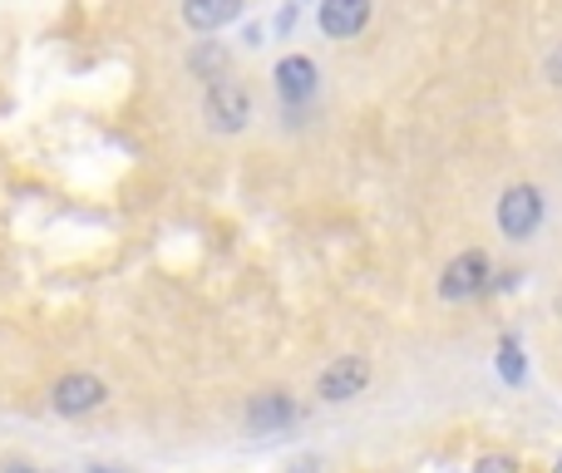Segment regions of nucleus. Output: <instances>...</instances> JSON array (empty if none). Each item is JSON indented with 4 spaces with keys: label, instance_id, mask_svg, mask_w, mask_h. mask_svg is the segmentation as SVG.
Here are the masks:
<instances>
[{
    "label": "nucleus",
    "instance_id": "10",
    "mask_svg": "<svg viewBox=\"0 0 562 473\" xmlns=\"http://www.w3.org/2000/svg\"><path fill=\"white\" fill-rule=\"evenodd\" d=\"M498 375H504V385H524V380H528V360H524L518 336L498 340Z\"/></svg>",
    "mask_w": 562,
    "mask_h": 473
},
{
    "label": "nucleus",
    "instance_id": "1",
    "mask_svg": "<svg viewBox=\"0 0 562 473\" xmlns=\"http://www.w3.org/2000/svg\"><path fill=\"white\" fill-rule=\"evenodd\" d=\"M543 227V193L533 183H518L498 198V233L508 241H528Z\"/></svg>",
    "mask_w": 562,
    "mask_h": 473
},
{
    "label": "nucleus",
    "instance_id": "11",
    "mask_svg": "<svg viewBox=\"0 0 562 473\" xmlns=\"http://www.w3.org/2000/svg\"><path fill=\"white\" fill-rule=\"evenodd\" d=\"M474 473H518V459L514 454H484L474 464Z\"/></svg>",
    "mask_w": 562,
    "mask_h": 473
},
{
    "label": "nucleus",
    "instance_id": "13",
    "mask_svg": "<svg viewBox=\"0 0 562 473\" xmlns=\"http://www.w3.org/2000/svg\"><path fill=\"white\" fill-rule=\"evenodd\" d=\"M0 473H35V469H30V464H5Z\"/></svg>",
    "mask_w": 562,
    "mask_h": 473
},
{
    "label": "nucleus",
    "instance_id": "9",
    "mask_svg": "<svg viewBox=\"0 0 562 473\" xmlns=\"http://www.w3.org/2000/svg\"><path fill=\"white\" fill-rule=\"evenodd\" d=\"M243 0H183L188 30H223L227 20H237Z\"/></svg>",
    "mask_w": 562,
    "mask_h": 473
},
{
    "label": "nucleus",
    "instance_id": "8",
    "mask_svg": "<svg viewBox=\"0 0 562 473\" xmlns=\"http://www.w3.org/2000/svg\"><path fill=\"white\" fill-rule=\"evenodd\" d=\"M321 30H326L330 40H350L366 30L370 20V0H321Z\"/></svg>",
    "mask_w": 562,
    "mask_h": 473
},
{
    "label": "nucleus",
    "instance_id": "12",
    "mask_svg": "<svg viewBox=\"0 0 562 473\" xmlns=\"http://www.w3.org/2000/svg\"><path fill=\"white\" fill-rule=\"evenodd\" d=\"M548 79H553V85H562V45L553 49V55H548Z\"/></svg>",
    "mask_w": 562,
    "mask_h": 473
},
{
    "label": "nucleus",
    "instance_id": "4",
    "mask_svg": "<svg viewBox=\"0 0 562 473\" xmlns=\"http://www.w3.org/2000/svg\"><path fill=\"white\" fill-rule=\"evenodd\" d=\"M366 385H370V360L366 356H340L321 370L316 395L326 399V405H346V399H356Z\"/></svg>",
    "mask_w": 562,
    "mask_h": 473
},
{
    "label": "nucleus",
    "instance_id": "14",
    "mask_svg": "<svg viewBox=\"0 0 562 473\" xmlns=\"http://www.w3.org/2000/svg\"><path fill=\"white\" fill-rule=\"evenodd\" d=\"M89 473H114V469H89Z\"/></svg>",
    "mask_w": 562,
    "mask_h": 473
},
{
    "label": "nucleus",
    "instance_id": "6",
    "mask_svg": "<svg viewBox=\"0 0 562 473\" xmlns=\"http://www.w3.org/2000/svg\"><path fill=\"white\" fill-rule=\"evenodd\" d=\"M296 399L286 395V390H267V395H257L252 405H247V429L252 435H277V429L296 425Z\"/></svg>",
    "mask_w": 562,
    "mask_h": 473
},
{
    "label": "nucleus",
    "instance_id": "5",
    "mask_svg": "<svg viewBox=\"0 0 562 473\" xmlns=\"http://www.w3.org/2000/svg\"><path fill=\"white\" fill-rule=\"evenodd\" d=\"M109 399V385L99 375H85V370H75V375H65L55 385V409L59 415H89V409H99Z\"/></svg>",
    "mask_w": 562,
    "mask_h": 473
},
{
    "label": "nucleus",
    "instance_id": "15",
    "mask_svg": "<svg viewBox=\"0 0 562 473\" xmlns=\"http://www.w3.org/2000/svg\"><path fill=\"white\" fill-rule=\"evenodd\" d=\"M553 473H562V459H558V464H553Z\"/></svg>",
    "mask_w": 562,
    "mask_h": 473
},
{
    "label": "nucleus",
    "instance_id": "2",
    "mask_svg": "<svg viewBox=\"0 0 562 473\" xmlns=\"http://www.w3.org/2000/svg\"><path fill=\"white\" fill-rule=\"evenodd\" d=\"M247 119H252V99H247V89L237 85V79L217 75L213 85H207V124H213L217 134H243Z\"/></svg>",
    "mask_w": 562,
    "mask_h": 473
},
{
    "label": "nucleus",
    "instance_id": "3",
    "mask_svg": "<svg viewBox=\"0 0 562 473\" xmlns=\"http://www.w3.org/2000/svg\"><path fill=\"white\" fill-rule=\"evenodd\" d=\"M488 286H494V281H488V257L479 247L459 251V257L445 267V277H439V296L445 301H469Z\"/></svg>",
    "mask_w": 562,
    "mask_h": 473
},
{
    "label": "nucleus",
    "instance_id": "7",
    "mask_svg": "<svg viewBox=\"0 0 562 473\" xmlns=\"http://www.w3.org/2000/svg\"><path fill=\"white\" fill-rule=\"evenodd\" d=\"M272 79H277V94L286 99V104H306V99L316 94V65H311L306 55H286V59H277Z\"/></svg>",
    "mask_w": 562,
    "mask_h": 473
}]
</instances>
